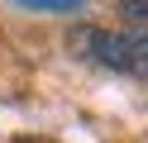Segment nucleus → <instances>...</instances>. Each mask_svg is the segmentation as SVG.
Listing matches in <instances>:
<instances>
[{"label":"nucleus","instance_id":"3","mask_svg":"<svg viewBox=\"0 0 148 143\" xmlns=\"http://www.w3.org/2000/svg\"><path fill=\"white\" fill-rule=\"evenodd\" d=\"M24 10H48V14H81L86 0H19Z\"/></svg>","mask_w":148,"mask_h":143},{"label":"nucleus","instance_id":"1","mask_svg":"<svg viewBox=\"0 0 148 143\" xmlns=\"http://www.w3.org/2000/svg\"><path fill=\"white\" fill-rule=\"evenodd\" d=\"M72 53L91 57V62L110 67V72H129L124 34H110V29H77V34H72Z\"/></svg>","mask_w":148,"mask_h":143},{"label":"nucleus","instance_id":"2","mask_svg":"<svg viewBox=\"0 0 148 143\" xmlns=\"http://www.w3.org/2000/svg\"><path fill=\"white\" fill-rule=\"evenodd\" d=\"M124 48H129V76H143L148 81V29L124 34Z\"/></svg>","mask_w":148,"mask_h":143},{"label":"nucleus","instance_id":"5","mask_svg":"<svg viewBox=\"0 0 148 143\" xmlns=\"http://www.w3.org/2000/svg\"><path fill=\"white\" fill-rule=\"evenodd\" d=\"M14 143H53V138H34V133H19Z\"/></svg>","mask_w":148,"mask_h":143},{"label":"nucleus","instance_id":"4","mask_svg":"<svg viewBox=\"0 0 148 143\" xmlns=\"http://www.w3.org/2000/svg\"><path fill=\"white\" fill-rule=\"evenodd\" d=\"M119 14H129L134 24H148V0H119Z\"/></svg>","mask_w":148,"mask_h":143}]
</instances>
